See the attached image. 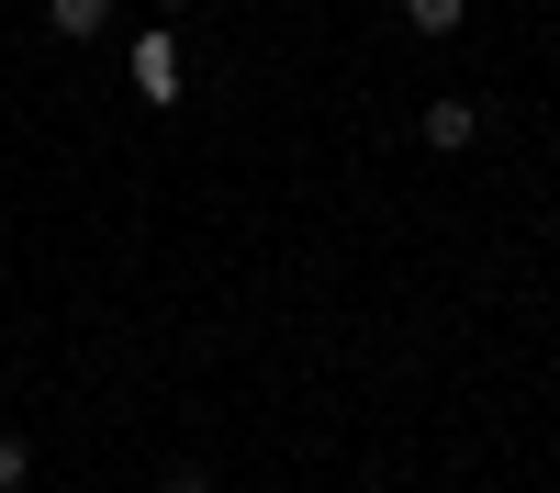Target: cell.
<instances>
[{"label": "cell", "mask_w": 560, "mask_h": 493, "mask_svg": "<svg viewBox=\"0 0 560 493\" xmlns=\"http://www.w3.org/2000/svg\"><path fill=\"white\" fill-rule=\"evenodd\" d=\"M135 90H147V102L179 90V34H147V45H135Z\"/></svg>", "instance_id": "cell-1"}, {"label": "cell", "mask_w": 560, "mask_h": 493, "mask_svg": "<svg viewBox=\"0 0 560 493\" xmlns=\"http://www.w3.org/2000/svg\"><path fill=\"white\" fill-rule=\"evenodd\" d=\"M471 124H482L471 102H427V113H415V134H427L438 157H459V146H471Z\"/></svg>", "instance_id": "cell-2"}, {"label": "cell", "mask_w": 560, "mask_h": 493, "mask_svg": "<svg viewBox=\"0 0 560 493\" xmlns=\"http://www.w3.org/2000/svg\"><path fill=\"white\" fill-rule=\"evenodd\" d=\"M45 23H57L68 45H90V34H102V23H113V0H45Z\"/></svg>", "instance_id": "cell-3"}, {"label": "cell", "mask_w": 560, "mask_h": 493, "mask_svg": "<svg viewBox=\"0 0 560 493\" xmlns=\"http://www.w3.org/2000/svg\"><path fill=\"white\" fill-rule=\"evenodd\" d=\"M459 12H471V0H404V23H415V34H459Z\"/></svg>", "instance_id": "cell-4"}, {"label": "cell", "mask_w": 560, "mask_h": 493, "mask_svg": "<svg viewBox=\"0 0 560 493\" xmlns=\"http://www.w3.org/2000/svg\"><path fill=\"white\" fill-rule=\"evenodd\" d=\"M23 471H34V460H23V437H0V493H12Z\"/></svg>", "instance_id": "cell-5"}, {"label": "cell", "mask_w": 560, "mask_h": 493, "mask_svg": "<svg viewBox=\"0 0 560 493\" xmlns=\"http://www.w3.org/2000/svg\"><path fill=\"white\" fill-rule=\"evenodd\" d=\"M158 493H213V482H191V471H179V482H158Z\"/></svg>", "instance_id": "cell-6"}, {"label": "cell", "mask_w": 560, "mask_h": 493, "mask_svg": "<svg viewBox=\"0 0 560 493\" xmlns=\"http://www.w3.org/2000/svg\"><path fill=\"white\" fill-rule=\"evenodd\" d=\"M158 12H191V0H158Z\"/></svg>", "instance_id": "cell-7"}]
</instances>
